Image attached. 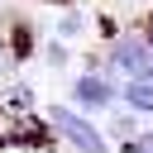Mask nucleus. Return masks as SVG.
<instances>
[{
    "label": "nucleus",
    "mask_w": 153,
    "mask_h": 153,
    "mask_svg": "<svg viewBox=\"0 0 153 153\" xmlns=\"http://www.w3.org/2000/svg\"><path fill=\"white\" fill-rule=\"evenodd\" d=\"M48 115V129L72 148V153H110V139L100 134V124L91 120V115H81V110H72L67 100H57V105H48L43 110Z\"/></svg>",
    "instance_id": "obj_2"
},
{
    "label": "nucleus",
    "mask_w": 153,
    "mask_h": 153,
    "mask_svg": "<svg viewBox=\"0 0 153 153\" xmlns=\"http://www.w3.org/2000/svg\"><path fill=\"white\" fill-rule=\"evenodd\" d=\"M43 62L62 72V67L72 62V43H62V38H48V43H43Z\"/></svg>",
    "instance_id": "obj_8"
},
{
    "label": "nucleus",
    "mask_w": 153,
    "mask_h": 153,
    "mask_svg": "<svg viewBox=\"0 0 153 153\" xmlns=\"http://www.w3.org/2000/svg\"><path fill=\"white\" fill-rule=\"evenodd\" d=\"M100 72L110 76H124V81H153V48L139 29H120L105 38V53H100Z\"/></svg>",
    "instance_id": "obj_1"
},
{
    "label": "nucleus",
    "mask_w": 153,
    "mask_h": 153,
    "mask_svg": "<svg viewBox=\"0 0 153 153\" xmlns=\"http://www.w3.org/2000/svg\"><path fill=\"white\" fill-rule=\"evenodd\" d=\"M0 100H5V105H14V110H33V105H38L33 86H29V81H14V76H10V86L0 91Z\"/></svg>",
    "instance_id": "obj_7"
},
{
    "label": "nucleus",
    "mask_w": 153,
    "mask_h": 153,
    "mask_svg": "<svg viewBox=\"0 0 153 153\" xmlns=\"http://www.w3.org/2000/svg\"><path fill=\"white\" fill-rule=\"evenodd\" d=\"M120 105L134 110L139 120L153 115V81H120Z\"/></svg>",
    "instance_id": "obj_5"
},
{
    "label": "nucleus",
    "mask_w": 153,
    "mask_h": 153,
    "mask_svg": "<svg viewBox=\"0 0 153 153\" xmlns=\"http://www.w3.org/2000/svg\"><path fill=\"white\" fill-rule=\"evenodd\" d=\"M115 100H120V81L100 67H86L67 81V105L81 115H105V110H115Z\"/></svg>",
    "instance_id": "obj_3"
},
{
    "label": "nucleus",
    "mask_w": 153,
    "mask_h": 153,
    "mask_svg": "<svg viewBox=\"0 0 153 153\" xmlns=\"http://www.w3.org/2000/svg\"><path fill=\"white\" fill-rule=\"evenodd\" d=\"M139 129H143V120H139L134 110H120V115L110 110V120H105V129H100V134H105L110 143H129V139H134Z\"/></svg>",
    "instance_id": "obj_6"
},
{
    "label": "nucleus",
    "mask_w": 153,
    "mask_h": 153,
    "mask_svg": "<svg viewBox=\"0 0 153 153\" xmlns=\"http://www.w3.org/2000/svg\"><path fill=\"white\" fill-rule=\"evenodd\" d=\"M91 33V14L72 0V5H62L57 10V24H53V38H62V43H81Z\"/></svg>",
    "instance_id": "obj_4"
},
{
    "label": "nucleus",
    "mask_w": 153,
    "mask_h": 153,
    "mask_svg": "<svg viewBox=\"0 0 153 153\" xmlns=\"http://www.w3.org/2000/svg\"><path fill=\"white\" fill-rule=\"evenodd\" d=\"M139 5H143V10H153V0H139Z\"/></svg>",
    "instance_id": "obj_10"
},
{
    "label": "nucleus",
    "mask_w": 153,
    "mask_h": 153,
    "mask_svg": "<svg viewBox=\"0 0 153 153\" xmlns=\"http://www.w3.org/2000/svg\"><path fill=\"white\" fill-rule=\"evenodd\" d=\"M148 120H153V115H148Z\"/></svg>",
    "instance_id": "obj_11"
},
{
    "label": "nucleus",
    "mask_w": 153,
    "mask_h": 153,
    "mask_svg": "<svg viewBox=\"0 0 153 153\" xmlns=\"http://www.w3.org/2000/svg\"><path fill=\"white\" fill-rule=\"evenodd\" d=\"M120 148H124V153H153V129H139V134H134L129 143H120Z\"/></svg>",
    "instance_id": "obj_9"
}]
</instances>
